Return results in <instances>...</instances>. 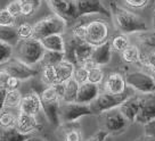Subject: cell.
Segmentation results:
<instances>
[{
	"label": "cell",
	"mask_w": 155,
	"mask_h": 141,
	"mask_svg": "<svg viewBox=\"0 0 155 141\" xmlns=\"http://www.w3.org/2000/svg\"><path fill=\"white\" fill-rule=\"evenodd\" d=\"M110 10L116 30L123 34H137L148 30V25L144 18L115 1L110 4Z\"/></svg>",
	"instance_id": "1"
},
{
	"label": "cell",
	"mask_w": 155,
	"mask_h": 141,
	"mask_svg": "<svg viewBox=\"0 0 155 141\" xmlns=\"http://www.w3.org/2000/svg\"><path fill=\"white\" fill-rule=\"evenodd\" d=\"M46 49L41 44V41L35 38L19 40L14 47V57L25 63L26 65L37 67L44 58Z\"/></svg>",
	"instance_id": "2"
},
{
	"label": "cell",
	"mask_w": 155,
	"mask_h": 141,
	"mask_svg": "<svg viewBox=\"0 0 155 141\" xmlns=\"http://www.w3.org/2000/svg\"><path fill=\"white\" fill-rule=\"evenodd\" d=\"M132 95H135V90H132L129 87L121 95H113L106 91H101L98 97L90 104L92 115H102L103 113L107 112L110 109L119 107L122 102L126 101Z\"/></svg>",
	"instance_id": "3"
},
{
	"label": "cell",
	"mask_w": 155,
	"mask_h": 141,
	"mask_svg": "<svg viewBox=\"0 0 155 141\" xmlns=\"http://www.w3.org/2000/svg\"><path fill=\"white\" fill-rule=\"evenodd\" d=\"M68 27V22L56 14H51L39 20L33 25V38L42 39L51 34H64Z\"/></svg>",
	"instance_id": "4"
},
{
	"label": "cell",
	"mask_w": 155,
	"mask_h": 141,
	"mask_svg": "<svg viewBox=\"0 0 155 141\" xmlns=\"http://www.w3.org/2000/svg\"><path fill=\"white\" fill-rule=\"evenodd\" d=\"M94 48L95 47L88 43L87 41L71 38L68 41H66L65 59L73 63L75 66H79L82 63H84L87 59L91 58Z\"/></svg>",
	"instance_id": "5"
},
{
	"label": "cell",
	"mask_w": 155,
	"mask_h": 141,
	"mask_svg": "<svg viewBox=\"0 0 155 141\" xmlns=\"http://www.w3.org/2000/svg\"><path fill=\"white\" fill-rule=\"evenodd\" d=\"M92 112L90 105L80 104V102H59L58 107V116L59 123H70V122L79 121L84 116H91Z\"/></svg>",
	"instance_id": "6"
},
{
	"label": "cell",
	"mask_w": 155,
	"mask_h": 141,
	"mask_svg": "<svg viewBox=\"0 0 155 141\" xmlns=\"http://www.w3.org/2000/svg\"><path fill=\"white\" fill-rule=\"evenodd\" d=\"M127 85L140 95L155 92V81L152 74L145 71H132L124 75Z\"/></svg>",
	"instance_id": "7"
},
{
	"label": "cell",
	"mask_w": 155,
	"mask_h": 141,
	"mask_svg": "<svg viewBox=\"0 0 155 141\" xmlns=\"http://www.w3.org/2000/svg\"><path fill=\"white\" fill-rule=\"evenodd\" d=\"M111 39V26L104 20H92L87 23L86 41L94 47L101 46Z\"/></svg>",
	"instance_id": "8"
},
{
	"label": "cell",
	"mask_w": 155,
	"mask_h": 141,
	"mask_svg": "<svg viewBox=\"0 0 155 141\" xmlns=\"http://www.w3.org/2000/svg\"><path fill=\"white\" fill-rule=\"evenodd\" d=\"M103 123H104V130L108 132L110 136H119L126 131L131 123L123 114L120 112L119 107L110 109L107 112L103 113Z\"/></svg>",
	"instance_id": "9"
},
{
	"label": "cell",
	"mask_w": 155,
	"mask_h": 141,
	"mask_svg": "<svg viewBox=\"0 0 155 141\" xmlns=\"http://www.w3.org/2000/svg\"><path fill=\"white\" fill-rule=\"evenodd\" d=\"M1 67L6 69L9 73V75L17 78L22 82L23 81H28L30 79L35 78L37 75H39V72H40V69H38L37 67L26 65L25 63L21 62V60H18L15 57L10 59L9 62L4 64Z\"/></svg>",
	"instance_id": "10"
},
{
	"label": "cell",
	"mask_w": 155,
	"mask_h": 141,
	"mask_svg": "<svg viewBox=\"0 0 155 141\" xmlns=\"http://www.w3.org/2000/svg\"><path fill=\"white\" fill-rule=\"evenodd\" d=\"M54 14L58 15L66 22L78 20L77 0H46Z\"/></svg>",
	"instance_id": "11"
},
{
	"label": "cell",
	"mask_w": 155,
	"mask_h": 141,
	"mask_svg": "<svg viewBox=\"0 0 155 141\" xmlns=\"http://www.w3.org/2000/svg\"><path fill=\"white\" fill-rule=\"evenodd\" d=\"M78 2V18L89 15H102L107 20L112 18L110 8L104 5L103 0H77Z\"/></svg>",
	"instance_id": "12"
},
{
	"label": "cell",
	"mask_w": 155,
	"mask_h": 141,
	"mask_svg": "<svg viewBox=\"0 0 155 141\" xmlns=\"http://www.w3.org/2000/svg\"><path fill=\"white\" fill-rule=\"evenodd\" d=\"M139 101H140V108L135 123L144 125L148 121L155 118V92L140 95Z\"/></svg>",
	"instance_id": "13"
},
{
	"label": "cell",
	"mask_w": 155,
	"mask_h": 141,
	"mask_svg": "<svg viewBox=\"0 0 155 141\" xmlns=\"http://www.w3.org/2000/svg\"><path fill=\"white\" fill-rule=\"evenodd\" d=\"M56 129V136L62 141H83L82 129L79 121L62 123Z\"/></svg>",
	"instance_id": "14"
},
{
	"label": "cell",
	"mask_w": 155,
	"mask_h": 141,
	"mask_svg": "<svg viewBox=\"0 0 155 141\" xmlns=\"http://www.w3.org/2000/svg\"><path fill=\"white\" fill-rule=\"evenodd\" d=\"M103 91L113 95H121L128 89L124 75L119 72H111L103 81Z\"/></svg>",
	"instance_id": "15"
},
{
	"label": "cell",
	"mask_w": 155,
	"mask_h": 141,
	"mask_svg": "<svg viewBox=\"0 0 155 141\" xmlns=\"http://www.w3.org/2000/svg\"><path fill=\"white\" fill-rule=\"evenodd\" d=\"M18 111L25 114L34 115L37 116L38 114L42 112V106H41V99L39 93L35 90H31L28 93L22 96V100L19 104Z\"/></svg>",
	"instance_id": "16"
},
{
	"label": "cell",
	"mask_w": 155,
	"mask_h": 141,
	"mask_svg": "<svg viewBox=\"0 0 155 141\" xmlns=\"http://www.w3.org/2000/svg\"><path fill=\"white\" fill-rule=\"evenodd\" d=\"M15 127L24 134H33L34 132L40 131L42 129V127L37 120V116L22 112H18Z\"/></svg>",
	"instance_id": "17"
},
{
	"label": "cell",
	"mask_w": 155,
	"mask_h": 141,
	"mask_svg": "<svg viewBox=\"0 0 155 141\" xmlns=\"http://www.w3.org/2000/svg\"><path fill=\"white\" fill-rule=\"evenodd\" d=\"M101 93V87L98 84L91 82H84L79 85V90H78L77 96V102L80 104H87L90 105Z\"/></svg>",
	"instance_id": "18"
},
{
	"label": "cell",
	"mask_w": 155,
	"mask_h": 141,
	"mask_svg": "<svg viewBox=\"0 0 155 141\" xmlns=\"http://www.w3.org/2000/svg\"><path fill=\"white\" fill-rule=\"evenodd\" d=\"M139 108H140V101H139V96L132 95L129 97L126 101H123L119 106L120 112L123 114V116L126 117L130 123H135L137 115L139 113Z\"/></svg>",
	"instance_id": "19"
},
{
	"label": "cell",
	"mask_w": 155,
	"mask_h": 141,
	"mask_svg": "<svg viewBox=\"0 0 155 141\" xmlns=\"http://www.w3.org/2000/svg\"><path fill=\"white\" fill-rule=\"evenodd\" d=\"M112 56H113V49H112L111 42L108 40L105 43L94 48L91 59L98 66H105L107 64H110V62L112 60Z\"/></svg>",
	"instance_id": "20"
},
{
	"label": "cell",
	"mask_w": 155,
	"mask_h": 141,
	"mask_svg": "<svg viewBox=\"0 0 155 141\" xmlns=\"http://www.w3.org/2000/svg\"><path fill=\"white\" fill-rule=\"evenodd\" d=\"M40 41H41V44L44 46V48L46 50L65 53L66 41L64 39L63 34H51V35L40 39Z\"/></svg>",
	"instance_id": "21"
},
{
	"label": "cell",
	"mask_w": 155,
	"mask_h": 141,
	"mask_svg": "<svg viewBox=\"0 0 155 141\" xmlns=\"http://www.w3.org/2000/svg\"><path fill=\"white\" fill-rule=\"evenodd\" d=\"M56 66V74H57V82L65 83L70 79L73 78V73L75 69V65L66 59L59 62Z\"/></svg>",
	"instance_id": "22"
},
{
	"label": "cell",
	"mask_w": 155,
	"mask_h": 141,
	"mask_svg": "<svg viewBox=\"0 0 155 141\" xmlns=\"http://www.w3.org/2000/svg\"><path fill=\"white\" fill-rule=\"evenodd\" d=\"M18 109L4 107L0 111V130L14 127L16 124V118L18 115Z\"/></svg>",
	"instance_id": "23"
},
{
	"label": "cell",
	"mask_w": 155,
	"mask_h": 141,
	"mask_svg": "<svg viewBox=\"0 0 155 141\" xmlns=\"http://www.w3.org/2000/svg\"><path fill=\"white\" fill-rule=\"evenodd\" d=\"M61 101L54 102H41L42 106V112L45 116L47 117L49 123H51L54 127H59V116H58V107H59Z\"/></svg>",
	"instance_id": "24"
},
{
	"label": "cell",
	"mask_w": 155,
	"mask_h": 141,
	"mask_svg": "<svg viewBox=\"0 0 155 141\" xmlns=\"http://www.w3.org/2000/svg\"><path fill=\"white\" fill-rule=\"evenodd\" d=\"M136 40L144 50H155V30H146L136 34Z\"/></svg>",
	"instance_id": "25"
},
{
	"label": "cell",
	"mask_w": 155,
	"mask_h": 141,
	"mask_svg": "<svg viewBox=\"0 0 155 141\" xmlns=\"http://www.w3.org/2000/svg\"><path fill=\"white\" fill-rule=\"evenodd\" d=\"M141 49L137 44H129L121 53V59L127 64H138L140 62Z\"/></svg>",
	"instance_id": "26"
},
{
	"label": "cell",
	"mask_w": 155,
	"mask_h": 141,
	"mask_svg": "<svg viewBox=\"0 0 155 141\" xmlns=\"http://www.w3.org/2000/svg\"><path fill=\"white\" fill-rule=\"evenodd\" d=\"M40 80L45 85H54L57 83V74L55 65H42L40 66Z\"/></svg>",
	"instance_id": "27"
},
{
	"label": "cell",
	"mask_w": 155,
	"mask_h": 141,
	"mask_svg": "<svg viewBox=\"0 0 155 141\" xmlns=\"http://www.w3.org/2000/svg\"><path fill=\"white\" fill-rule=\"evenodd\" d=\"M31 134H24L16 127L0 130V141H25Z\"/></svg>",
	"instance_id": "28"
},
{
	"label": "cell",
	"mask_w": 155,
	"mask_h": 141,
	"mask_svg": "<svg viewBox=\"0 0 155 141\" xmlns=\"http://www.w3.org/2000/svg\"><path fill=\"white\" fill-rule=\"evenodd\" d=\"M0 41L15 47L19 41L16 26H0Z\"/></svg>",
	"instance_id": "29"
},
{
	"label": "cell",
	"mask_w": 155,
	"mask_h": 141,
	"mask_svg": "<svg viewBox=\"0 0 155 141\" xmlns=\"http://www.w3.org/2000/svg\"><path fill=\"white\" fill-rule=\"evenodd\" d=\"M79 83L74 79H70L65 82V90H64V96L62 101L64 102H74L77 100L78 90H79Z\"/></svg>",
	"instance_id": "30"
},
{
	"label": "cell",
	"mask_w": 155,
	"mask_h": 141,
	"mask_svg": "<svg viewBox=\"0 0 155 141\" xmlns=\"http://www.w3.org/2000/svg\"><path fill=\"white\" fill-rule=\"evenodd\" d=\"M22 93L18 89L16 90H7L5 95V100H4V107L13 108V109H18L21 100H22Z\"/></svg>",
	"instance_id": "31"
},
{
	"label": "cell",
	"mask_w": 155,
	"mask_h": 141,
	"mask_svg": "<svg viewBox=\"0 0 155 141\" xmlns=\"http://www.w3.org/2000/svg\"><path fill=\"white\" fill-rule=\"evenodd\" d=\"M110 42H111L113 51H116V53L121 54L122 51L130 44V39H129V35L123 33H119L114 35V37H112L111 39H110Z\"/></svg>",
	"instance_id": "32"
},
{
	"label": "cell",
	"mask_w": 155,
	"mask_h": 141,
	"mask_svg": "<svg viewBox=\"0 0 155 141\" xmlns=\"http://www.w3.org/2000/svg\"><path fill=\"white\" fill-rule=\"evenodd\" d=\"M141 49V48H140ZM139 65L148 69V72L155 69V50H144L141 49Z\"/></svg>",
	"instance_id": "33"
},
{
	"label": "cell",
	"mask_w": 155,
	"mask_h": 141,
	"mask_svg": "<svg viewBox=\"0 0 155 141\" xmlns=\"http://www.w3.org/2000/svg\"><path fill=\"white\" fill-rule=\"evenodd\" d=\"M65 59V53H58V51H49L46 50L44 55V58L39 66L42 65H57L59 62Z\"/></svg>",
	"instance_id": "34"
},
{
	"label": "cell",
	"mask_w": 155,
	"mask_h": 141,
	"mask_svg": "<svg viewBox=\"0 0 155 141\" xmlns=\"http://www.w3.org/2000/svg\"><path fill=\"white\" fill-rule=\"evenodd\" d=\"M14 57V47L12 44L0 41V66L9 62Z\"/></svg>",
	"instance_id": "35"
},
{
	"label": "cell",
	"mask_w": 155,
	"mask_h": 141,
	"mask_svg": "<svg viewBox=\"0 0 155 141\" xmlns=\"http://www.w3.org/2000/svg\"><path fill=\"white\" fill-rule=\"evenodd\" d=\"M104 79H105V73L103 71L102 66H96V67L91 68L90 71H88V82L101 85Z\"/></svg>",
	"instance_id": "36"
},
{
	"label": "cell",
	"mask_w": 155,
	"mask_h": 141,
	"mask_svg": "<svg viewBox=\"0 0 155 141\" xmlns=\"http://www.w3.org/2000/svg\"><path fill=\"white\" fill-rule=\"evenodd\" d=\"M16 32L19 40L30 39L33 37V25L28 22H23L18 26H16Z\"/></svg>",
	"instance_id": "37"
},
{
	"label": "cell",
	"mask_w": 155,
	"mask_h": 141,
	"mask_svg": "<svg viewBox=\"0 0 155 141\" xmlns=\"http://www.w3.org/2000/svg\"><path fill=\"white\" fill-rule=\"evenodd\" d=\"M72 38L77 40H82L86 41V34H87V23L86 22H78L72 26L71 30Z\"/></svg>",
	"instance_id": "38"
},
{
	"label": "cell",
	"mask_w": 155,
	"mask_h": 141,
	"mask_svg": "<svg viewBox=\"0 0 155 141\" xmlns=\"http://www.w3.org/2000/svg\"><path fill=\"white\" fill-rule=\"evenodd\" d=\"M0 26H16V17L6 8L0 9Z\"/></svg>",
	"instance_id": "39"
},
{
	"label": "cell",
	"mask_w": 155,
	"mask_h": 141,
	"mask_svg": "<svg viewBox=\"0 0 155 141\" xmlns=\"http://www.w3.org/2000/svg\"><path fill=\"white\" fill-rule=\"evenodd\" d=\"M73 79L77 81L79 84L87 82L88 81V71L82 66H75L74 73H73Z\"/></svg>",
	"instance_id": "40"
},
{
	"label": "cell",
	"mask_w": 155,
	"mask_h": 141,
	"mask_svg": "<svg viewBox=\"0 0 155 141\" xmlns=\"http://www.w3.org/2000/svg\"><path fill=\"white\" fill-rule=\"evenodd\" d=\"M150 0H123L124 5L132 9H143L147 5H150Z\"/></svg>",
	"instance_id": "41"
},
{
	"label": "cell",
	"mask_w": 155,
	"mask_h": 141,
	"mask_svg": "<svg viewBox=\"0 0 155 141\" xmlns=\"http://www.w3.org/2000/svg\"><path fill=\"white\" fill-rule=\"evenodd\" d=\"M5 8L8 10L13 16H15L16 18H17L18 16H22V14H21V2H19L18 0H13V1H10Z\"/></svg>",
	"instance_id": "42"
},
{
	"label": "cell",
	"mask_w": 155,
	"mask_h": 141,
	"mask_svg": "<svg viewBox=\"0 0 155 141\" xmlns=\"http://www.w3.org/2000/svg\"><path fill=\"white\" fill-rule=\"evenodd\" d=\"M37 10H38V8L32 5V4H28V2L21 4V14H22V16L30 17V16L35 14Z\"/></svg>",
	"instance_id": "43"
},
{
	"label": "cell",
	"mask_w": 155,
	"mask_h": 141,
	"mask_svg": "<svg viewBox=\"0 0 155 141\" xmlns=\"http://www.w3.org/2000/svg\"><path fill=\"white\" fill-rule=\"evenodd\" d=\"M144 132L146 136H150L155 138V118L148 121L144 124Z\"/></svg>",
	"instance_id": "44"
},
{
	"label": "cell",
	"mask_w": 155,
	"mask_h": 141,
	"mask_svg": "<svg viewBox=\"0 0 155 141\" xmlns=\"http://www.w3.org/2000/svg\"><path fill=\"white\" fill-rule=\"evenodd\" d=\"M110 136L108 134V132L106 131V130H99V131H97L95 134H92L89 139H88L87 141H105V139H106L107 136Z\"/></svg>",
	"instance_id": "45"
},
{
	"label": "cell",
	"mask_w": 155,
	"mask_h": 141,
	"mask_svg": "<svg viewBox=\"0 0 155 141\" xmlns=\"http://www.w3.org/2000/svg\"><path fill=\"white\" fill-rule=\"evenodd\" d=\"M21 83H22L21 80H18L17 78L10 75L9 79H8V81H7L6 90H16V89H18V88L21 87Z\"/></svg>",
	"instance_id": "46"
},
{
	"label": "cell",
	"mask_w": 155,
	"mask_h": 141,
	"mask_svg": "<svg viewBox=\"0 0 155 141\" xmlns=\"http://www.w3.org/2000/svg\"><path fill=\"white\" fill-rule=\"evenodd\" d=\"M9 73L1 67L0 68V89L6 90V85H7V81L9 79Z\"/></svg>",
	"instance_id": "47"
},
{
	"label": "cell",
	"mask_w": 155,
	"mask_h": 141,
	"mask_svg": "<svg viewBox=\"0 0 155 141\" xmlns=\"http://www.w3.org/2000/svg\"><path fill=\"white\" fill-rule=\"evenodd\" d=\"M80 66H82V67H84L86 69H87V71H90L91 68L96 67V66H98V65H96V63H95V62H94V60H92V59L90 58V59H87V60H86L84 63L81 64Z\"/></svg>",
	"instance_id": "48"
},
{
	"label": "cell",
	"mask_w": 155,
	"mask_h": 141,
	"mask_svg": "<svg viewBox=\"0 0 155 141\" xmlns=\"http://www.w3.org/2000/svg\"><path fill=\"white\" fill-rule=\"evenodd\" d=\"M21 4H24V2H28V4H32L33 6H35L37 8H40L41 5H42V0H18Z\"/></svg>",
	"instance_id": "49"
},
{
	"label": "cell",
	"mask_w": 155,
	"mask_h": 141,
	"mask_svg": "<svg viewBox=\"0 0 155 141\" xmlns=\"http://www.w3.org/2000/svg\"><path fill=\"white\" fill-rule=\"evenodd\" d=\"M7 90L0 89V111L4 108V100H5V95Z\"/></svg>",
	"instance_id": "50"
},
{
	"label": "cell",
	"mask_w": 155,
	"mask_h": 141,
	"mask_svg": "<svg viewBox=\"0 0 155 141\" xmlns=\"http://www.w3.org/2000/svg\"><path fill=\"white\" fill-rule=\"evenodd\" d=\"M25 141H48L44 139V138H41V136H34V134H31V136L26 139Z\"/></svg>",
	"instance_id": "51"
},
{
	"label": "cell",
	"mask_w": 155,
	"mask_h": 141,
	"mask_svg": "<svg viewBox=\"0 0 155 141\" xmlns=\"http://www.w3.org/2000/svg\"><path fill=\"white\" fill-rule=\"evenodd\" d=\"M136 141H155V138L144 134L143 136H140V138H138V139H137Z\"/></svg>",
	"instance_id": "52"
},
{
	"label": "cell",
	"mask_w": 155,
	"mask_h": 141,
	"mask_svg": "<svg viewBox=\"0 0 155 141\" xmlns=\"http://www.w3.org/2000/svg\"><path fill=\"white\" fill-rule=\"evenodd\" d=\"M152 27L155 30V7L153 10V16H152Z\"/></svg>",
	"instance_id": "53"
},
{
	"label": "cell",
	"mask_w": 155,
	"mask_h": 141,
	"mask_svg": "<svg viewBox=\"0 0 155 141\" xmlns=\"http://www.w3.org/2000/svg\"><path fill=\"white\" fill-rule=\"evenodd\" d=\"M150 73L152 74V76H153V79H154V81H155V69L154 71H150Z\"/></svg>",
	"instance_id": "54"
},
{
	"label": "cell",
	"mask_w": 155,
	"mask_h": 141,
	"mask_svg": "<svg viewBox=\"0 0 155 141\" xmlns=\"http://www.w3.org/2000/svg\"><path fill=\"white\" fill-rule=\"evenodd\" d=\"M150 5H154V4H155V0H150Z\"/></svg>",
	"instance_id": "55"
},
{
	"label": "cell",
	"mask_w": 155,
	"mask_h": 141,
	"mask_svg": "<svg viewBox=\"0 0 155 141\" xmlns=\"http://www.w3.org/2000/svg\"><path fill=\"white\" fill-rule=\"evenodd\" d=\"M105 141H112L111 139H110V136H108L106 138V139H105Z\"/></svg>",
	"instance_id": "56"
}]
</instances>
